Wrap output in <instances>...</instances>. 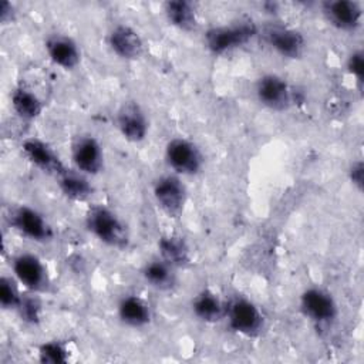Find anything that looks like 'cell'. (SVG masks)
Listing matches in <instances>:
<instances>
[{
  "label": "cell",
  "instance_id": "6da1fadb",
  "mask_svg": "<svg viewBox=\"0 0 364 364\" xmlns=\"http://www.w3.org/2000/svg\"><path fill=\"white\" fill-rule=\"evenodd\" d=\"M85 225L100 242L111 247L122 249L128 245L129 236L125 223L107 206H91L85 216Z\"/></svg>",
  "mask_w": 364,
  "mask_h": 364
},
{
  "label": "cell",
  "instance_id": "7a4b0ae2",
  "mask_svg": "<svg viewBox=\"0 0 364 364\" xmlns=\"http://www.w3.org/2000/svg\"><path fill=\"white\" fill-rule=\"evenodd\" d=\"M256 31V26L249 20L229 26H218L205 33V44L210 53L220 55L245 46L255 37Z\"/></svg>",
  "mask_w": 364,
  "mask_h": 364
},
{
  "label": "cell",
  "instance_id": "3957f363",
  "mask_svg": "<svg viewBox=\"0 0 364 364\" xmlns=\"http://www.w3.org/2000/svg\"><path fill=\"white\" fill-rule=\"evenodd\" d=\"M168 165L181 175H196L203 165L200 149L189 139L173 138L165 146Z\"/></svg>",
  "mask_w": 364,
  "mask_h": 364
},
{
  "label": "cell",
  "instance_id": "277c9868",
  "mask_svg": "<svg viewBox=\"0 0 364 364\" xmlns=\"http://www.w3.org/2000/svg\"><path fill=\"white\" fill-rule=\"evenodd\" d=\"M229 327L243 336H255L263 326V316L260 309L245 297L233 299L225 311Z\"/></svg>",
  "mask_w": 364,
  "mask_h": 364
},
{
  "label": "cell",
  "instance_id": "5b68a950",
  "mask_svg": "<svg viewBox=\"0 0 364 364\" xmlns=\"http://www.w3.org/2000/svg\"><path fill=\"white\" fill-rule=\"evenodd\" d=\"M154 198L158 206L169 216L182 212L186 202V188L175 175H162L154 183Z\"/></svg>",
  "mask_w": 364,
  "mask_h": 364
},
{
  "label": "cell",
  "instance_id": "8992f818",
  "mask_svg": "<svg viewBox=\"0 0 364 364\" xmlns=\"http://www.w3.org/2000/svg\"><path fill=\"white\" fill-rule=\"evenodd\" d=\"M10 225L24 235L26 237L36 242L50 240L53 236L51 226L46 218L36 209L30 206H18L10 213Z\"/></svg>",
  "mask_w": 364,
  "mask_h": 364
},
{
  "label": "cell",
  "instance_id": "52a82bcc",
  "mask_svg": "<svg viewBox=\"0 0 364 364\" xmlns=\"http://www.w3.org/2000/svg\"><path fill=\"white\" fill-rule=\"evenodd\" d=\"M256 97L263 107L273 111H283L291 102L290 87L277 74H264L257 80Z\"/></svg>",
  "mask_w": 364,
  "mask_h": 364
},
{
  "label": "cell",
  "instance_id": "ba28073f",
  "mask_svg": "<svg viewBox=\"0 0 364 364\" xmlns=\"http://www.w3.org/2000/svg\"><path fill=\"white\" fill-rule=\"evenodd\" d=\"M300 309L314 323H330L337 314V306L331 294L318 287L306 289L300 296Z\"/></svg>",
  "mask_w": 364,
  "mask_h": 364
},
{
  "label": "cell",
  "instance_id": "9c48e42d",
  "mask_svg": "<svg viewBox=\"0 0 364 364\" xmlns=\"http://www.w3.org/2000/svg\"><path fill=\"white\" fill-rule=\"evenodd\" d=\"M71 158L77 171L85 175H97L104 165L102 148L92 135H81L74 141Z\"/></svg>",
  "mask_w": 364,
  "mask_h": 364
},
{
  "label": "cell",
  "instance_id": "30bf717a",
  "mask_svg": "<svg viewBox=\"0 0 364 364\" xmlns=\"http://www.w3.org/2000/svg\"><path fill=\"white\" fill-rule=\"evenodd\" d=\"M117 127L127 141H144L148 134V119L141 105L135 101L124 102L117 112Z\"/></svg>",
  "mask_w": 364,
  "mask_h": 364
},
{
  "label": "cell",
  "instance_id": "8fae6325",
  "mask_svg": "<svg viewBox=\"0 0 364 364\" xmlns=\"http://www.w3.org/2000/svg\"><path fill=\"white\" fill-rule=\"evenodd\" d=\"M16 279L28 290L40 291L47 286V270L43 262L31 253H20L11 262Z\"/></svg>",
  "mask_w": 364,
  "mask_h": 364
},
{
  "label": "cell",
  "instance_id": "7c38bea8",
  "mask_svg": "<svg viewBox=\"0 0 364 364\" xmlns=\"http://www.w3.org/2000/svg\"><path fill=\"white\" fill-rule=\"evenodd\" d=\"M21 149L26 158L33 165H36L38 169L48 175H54L58 178L63 172L67 171V168L61 162L60 156L53 151V148L38 138L26 139L21 144Z\"/></svg>",
  "mask_w": 364,
  "mask_h": 364
},
{
  "label": "cell",
  "instance_id": "4fadbf2b",
  "mask_svg": "<svg viewBox=\"0 0 364 364\" xmlns=\"http://www.w3.org/2000/svg\"><path fill=\"white\" fill-rule=\"evenodd\" d=\"M323 13L331 26L344 31L355 30L363 17L361 4L351 0L326 1L323 4Z\"/></svg>",
  "mask_w": 364,
  "mask_h": 364
},
{
  "label": "cell",
  "instance_id": "5bb4252c",
  "mask_svg": "<svg viewBox=\"0 0 364 364\" xmlns=\"http://www.w3.org/2000/svg\"><path fill=\"white\" fill-rule=\"evenodd\" d=\"M266 40L269 46L286 58H299L306 47L303 34L290 27L272 26L266 30Z\"/></svg>",
  "mask_w": 364,
  "mask_h": 364
},
{
  "label": "cell",
  "instance_id": "9a60e30c",
  "mask_svg": "<svg viewBox=\"0 0 364 364\" xmlns=\"http://www.w3.org/2000/svg\"><path fill=\"white\" fill-rule=\"evenodd\" d=\"M108 46L124 60H136L144 53V41L136 30L128 24L115 26L108 34Z\"/></svg>",
  "mask_w": 364,
  "mask_h": 364
},
{
  "label": "cell",
  "instance_id": "2e32d148",
  "mask_svg": "<svg viewBox=\"0 0 364 364\" xmlns=\"http://www.w3.org/2000/svg\"><path fill=\"white\" fill-rule=\"evenodd\" d=\"M46 51L50 60L64 70L75 68L81 60V51L77 43L71 37L60 33L51 34L46 40Z\"/></svg>",
  "mask_w": 364,
  "mask_h": 364
},
{
  "label": "cell",
  "instance_id": "e0dca14e",
  "mask_svg": "<svg viewBox=\"0 0 364 364\" xmlns=\"http://www.w3.org/2000/svg\"><path fill=\"white\" fill-rule=\"evenodd\" d=\"M118 317L124 324L139 328L151 321V309L142 297L127 294L118 303Z\"/></svg>",
  "mask_w": 364,
  "mask_h": 364
},
{
  "label": "cell",
  "instance_id": "ac0fdd59",
  "mask_svg": "<svg viewBox=\"0 0 364 364\" xmlns=\"http://www.w3.org/2000/svg\"><path fill=\"white\" fill-rule=\"evenodd\" d=\"M226 306L212 290L199 291L192 300V313L205 323H218L225 317Z\"/></svg>",
  "mask_w": 364,
  "mask_h": 364
},
{
  "label": "cell",
  "instance_id": "d6986e66",
  "mask_svg": "<svg viewBox=\"0 0 364 364\" xmlns=\"http://www.w3.org/2000/svg\"><path fill=\"white\" fill-rule=\"evenodd\" d=\"M161 259L173 267H183L191 260L189 246L183 237L176 235L162 236L158 242Z\"/></svg>",
  "mask_w": 364,
  "mask_h": 364
},
{
  "label": "cell",
  "instance_id": "ffe728a7",
  "mask_svg": "<svg viewBox=\"0 0 364 364\" xmlns=\"http://www.w3.org/2000/svg\"><path fill=\"white\" fill-rule=\"evenodd\" d=\"M145 282L156 290H169L176 282L175 267L166 263L164 259H155L148 262L142 269Z\"/></svg>",
  "mask_w": 364,
  "mask_h": 364
},
{
  "label": "cell",
  "instance_id": "44dd1931",
  "mask_svg": "<svg viewBox=\"0 0 364 364\" xmlns=\"http://www.w3.org/2000/svg\"><path fill=\"white\" fill-rule=\"evenodd\" d=\"M168 21L179 30L191 31L196 27V10L191 1L171 0L164 7Z\"/></svg>",
  "mask_w": 364,
  "mask_h": 364
},
{
  "label": "cell",
  "instance_id": "7402d4cb",
  "mask_svg": "<svg viewBox=\"0 0 364 364\" xmlns=\"http://www.w3.org/2000/svg\"><path fill=\"white\" fill-rule=\"evenodd\" d=\"M11 107L14 112L27 121L36 119L43 111V102L31 90L17 87L11 94Z\"/></svg>",
  "mask_w": 364,
  "mask_h": 364
},
{
  "label": "cell",
  "instance_id": "603a6c76",
  "mask_svg": "<svg viewBox=\"0 0 364 364\" xmlns=\"http://www.w3.org/2000/svg\"><path fill=\"white\" fill-rule=\"evenodd\" d=\"M58 186L61 192L73 200H84L92 192V186L84 173L68 169L58 176Z\"/></svg>",
  "mask_w": 364,
  "mask_h": 364
},
{
  "label": "cell",
  "instance_id": "cb8c5ba5",
  "mask_svg": "<svg viewBox=\"0 0 364 364\" xmlns=\"http://www.w3.org/2000/svg\"><path fill=\"white\" fill-rule=\"evenodd\" d=\"M38 358L44 364H64L68 361V350L61 341H47L40 346Z\"/></svg>",
  "mask_w": 364,
  "mask_h": 364
},
{
  "label": "cell",
  "instance_id": "d4e9b609",
  "mask_svg": "<svg viewBox=\"0 0 364 364\" xmlns=\"http://www.w3.org/2000/svg\"><path fill=\"white\" fill-rule=\"evenodd\" d=\"M21 301V294L18 293L14 282L9 277H1L0 280V304L4 310H11L18 307Z\"/></svg>",
  "mask_w": 364,
  "mask_h": 364
},
{
  "label": "cell",
  "instance_id": "484cf974",
  "mask_svg": "<svg viewBox=\"0 0 364 364\" xmlns=\"http://www.w3.org/2000/svg\"><path fill=\"white\" fill-rule=\"evenodd\" d=\"M17 310L26 321L36 323L40 318V303L33 297H21Z\"/></svg>",
  "mask_w": 364,
  "mask_h": 364
},
{
  "label": "cell",
  "instance_id": "4316f807",
  "mask_svg": "<svg viewBox=\"0 0 364 364\" xmlns=\"http://www.w3.org/2000/svg\"><path fill=\"white\" fill-rule=\"evenodd\" d=\"M347 70L348 73L355 77V80L358 82L363 81V75H364V54L361 50L353 51L348 58H347Z\"/></svg>",
  "mask_w": 364,
  "mask_h": 364
},
{
  "label": "cell",
  "instance_id": "83f0119b",
  "mask_svg": "<svg viewBox=\"0 0 364 364\" xmlns=\"http://www.w3.org/2000/svg\"><path fill=\"white\" fill-rule=\"evenodd\" d=\"M350 179L354 185H357L358 189L363 188V178H364V166H363V162L361 161H357L354 162L351 166H350Z\"/></svg>",
  "mask_w": 364,
  "mask_h": 364
},
{
  "label": "cell",
  "instance_id": "f1b7e54d",
  "mask_svg": "<svg viewBox=\"0 0 364 364\" xmlns=\"http://www.w3.org/2000/svg\"><path fill=\"white\" fill-rule=\"evenodd\" d=\"M13 14H14V11H13L11 3L1 1V4H0V20L3 23H7V21H10L13 18Z\"/></svg>",
  "mask_w": 364,
  "mask_h": 364
}]
</instances>
